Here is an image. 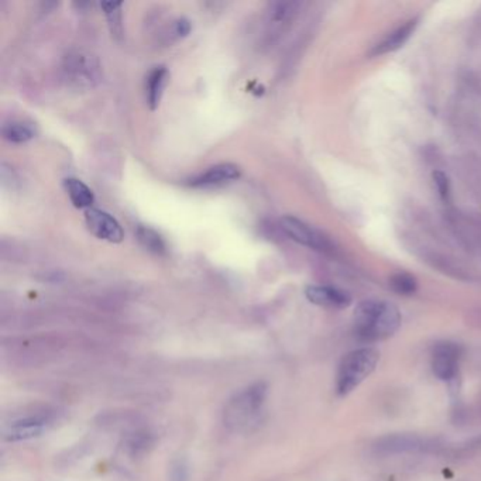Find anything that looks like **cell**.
Segmentation results:
<instances>
[{"mask_svg": "<svg viewBox=\"0 0 481 481\" xmlns=\"http://www.w3.org/2000/svg\"><path fill=\"white\" fill-rule=\"evenodd\" d=\"M399 309L386 300L367 299L354 310V334L360 341L375 343L391 337L401 326Z\"/></svg>", "mask_w": 481, "mask_h": 481, "instance_id": "obj_1", "label": "cell"}, {"mask_svg": "<svg viewBox=\"0 0 481 481\" xmlns=\"http://www.w3.org/2000/svg\"><path fill=\"white\" fill-rule=\"evenodd\" d=\"M379 353L372 347H361L347 353L337 368L336 392L340 396L355 389L377 367Z\"/></svg>", "mask_w": 481, "mask_h": 481, "instance_id": "obj_2", "label": "cell"}, {"mask_svg": "<svg viewBox=\"0 0 481 481\" xmlns=\"http://www.w3.org/2000/svg\"><path fill=\"white\" fill-rule=\"evenodd\" d=\"M267 384L254 382L237 392L224 408V423L231 429H240L250 423L261 410L267 398Z\"/></svg>", "mask_w": 481, "mask_h": 481, "instance_id": "obj_3", "label": "cell"}, {"mask_svg": "<svg viewBox=\"0 0 481 481\" xmlns=\"http://www.w3.org/2000/svg\"><path fill=\"white\" fill-rule=\"evenodd\" d=\"M281 229L289 238L312 250L320 252H331L334 250L333 241L326 234L293 216L282 217Z\"/></svg>", "mask_w": 481, "mask_h": 481, "instance_id": "obj_4", "label": "cell"}, {"mask_svg": "<svg viewBox=\"0 0 481 481\" xmlns=\"http://www.w3.org/2000/svg\"><path fill=\"white\" fill-rule=\"evenodd\" d=\"M461 348L451 341L437 343L432 353V368L439 379L450 381L457 375Z\"/></svg>", "mask_w": 481, "mask_h": 481, "instance_id": "obj_5", "label": "cell"}, {"mask_svg": "<svg viewBox=\"0 0 481 481\" xmlns=\"http://www.w3.org/2000/svg\"><path fill=\"white\" fill-rule=\"evenodd\" d=\"M85 221L90 233L100 240L110 243H120L123 240L121 226L107 212L90 207L85 210Z\"/></svg>", "mask_w": 481, "mask_h": 481, "instance_id": "obj_6", "label": "cell"}, {"mask_svg": "<svg viewBox=\"0 0 481 481\" xmlns=\"http://www.w3.org/2000/svg\"><path fill=\"white\" fill-rule=\"evenodd\" d=\"M63 72H65V76L71 82H75L76 85H87V86L89 85L92 86V83L97 80V76H99L97 65L93 61V58L82 52L69 54L65 58Z\"/></svg>", "mask_w": 481, "mask_h": 481, "instance_id": "obj_7", "label": "cell"}, {"mask_svg": "<svg viewBox=\"0 0 481 481\" xmlns=\"http://www.w3.org/2000/svg\"><path fill=\"white\" fill-rule=\"evenodd\" d=\"M305 295L309 302L329 309H344L351 303V296L346 291L330 285H309Z\"/></svg>", "mask_w": 481, "mask_h": 481, "instance_id": "obj_8", "label": "cell"}, {"mask_svg": "<svg viewBox=\"0 0 481 481\" xmlns=\"http://www.w3.org/2000/svg\"><path fill=\"white\" fill-rule=\"evenodd\" d=\"M49 423H51V419L47 415H35V416L23 418L7 426L4 432V439L8 442H20V440L38 437L47 430Z\"/></svg>", "mask_w": 481, "mask_h": 481, "instance_id": "obj_9", "label": "cell"}, {"mask_svg": "<svg viewBox=\"0 0 481 481\" xmlns=\"http://www.w3.org/2000/svg\"><path fill=\"white\" fill-rule=\"evenodd\" d=\"M432 447L426 439H422L415 434H389L379 439L375 444L377 451L385 454L394 453H410V451H422Z\"/></svg>", "mask_w": 481, "mask_h": 481, "instance_id": "obj_10", "label": "cell"}, {"mask_svg": "<svg viewBox=\"0 0 481 481\" xmlns=\"http://www.w3.org/2000/svg\"><path fill=\"white\" fill-rule=\"evenodd\" d=\"M240 176V168L234 164H217L207 168L205 172L196 175L189 181L190 186L195 188H209L231 182Z\"/></svg>", "mask_w": 481, "mask_h": 481, "instance_id": "obj_11", "label": "cell"}, {"mask_svg": "<svg viewBox=\"0 0 481 481\" xmlns=\"http://www.w3.org/2000/svg\"><path fill=\"white\" fill-rule=\"evenodd\" d=\"M418 23H419V17H413L405 21L403 24L398 25L386 37H384L378 44L374 45V48L371 49V55L378 56V55H384V54L399 49L410 38V35L418 27Z\"/></svg>", "mask_w": 481, "mask_h": 481, "instance_id": "obj_12", "label": "cell"}, {"mask_svg": "<svg viewBox=\"0 0 481 481\" xmlns=\"http://www.w3.org/2000/svg\"><path fill=\"white\" fill-rule=\"evenodd\" d=\"M168 80V69L165 66H155L147 76L145 82V99L151 110L159 104L164 87Z\"/></svg>", "mask_w": 481, "mask_h": 481, "instance_id": "obj_13", "label": "cell"}, {"mask_svg": "<svg viewBox=\"0 0 481 481\" xmlns=\"http://www.w3.org/2000/svg\"><path fill=\"white\" fill-rule=\"evenodd\" d=\"M65 189L75 207L86 209V210L90 209L95 197H93L92 190L82 181L76 178H68L65 179Z\"/></svg>", "mask_w": 481, "mask_h": 481, "instance_id": "obj_14", "label": "cell"}, {"mask_svg": "<svg viewBox=\"0 0 481 481\" xmlns=\"http://www.w3.org/2000/svg\"><path fill=\"white\" fill-rule=\"evenodd\" d=\"M1 134L3 137L14 144H21V142H27L30 141L34 135H35V128L25 121H10L6 123L1 128Z\"/></svg>", "mask_w": 481, "mask_h": 481, "instance_id": "obj_15", "label": "cell"}, {"mask_svg": "<svg viewBox=\"0 0 481 481\" xmlns=\"http://www.w3.org/2000/svg\"><path fill=\"white\" fill-rule=\"evenodd\" d=\"M299 3L296 1H275L269 6L268 10V23L269 24H281L289 20L296 11Z\"/></svg>", "mask_w": 481, "mask_h": 481, "instance_id": "obj_16", "label": "cell"}, {"mask_svg": "<svg viewBox=\"0 0 481 481\" xmlns=\"http://www.w3.org/2000/svg\"><path fill=\"white\" fill-rule=\"evenodd\" d=\"M135 234H137V238L141 243V245L145 247L147 250H150L155 254H161L165 251V243L155 230L145 227V226H138Z\"/></svg>", "mask_w": 481, "mask_h": 481, "instance_id": "obj_17", "label": "cell"}, {"mask_svg": "<svg viewBox=\"0 0 481 481\" xmlns=\"http://www.w3.org/2000/svg\"><path fill=\"white\" fill-rule=\"evenodd\" d=\"M389 286L399 295H412L418 289V281L412 274L399 271L391 275Z\"/></svg>", "mask_w": 481, "mask_h": 481, "instance_id": "obj_18", "label": "cell"}, {"mask_svg": "<svg viewBox=\"0 0 481 481\" xmlns=\"http://www.w3.org/2000/svg\"><path fill=\"white\" fill-rule=\"evenodd\" d=\"M123 6V3H114V1H103L100 3V7L103 8L104 14L107 16L110 25H113L111 31L113 32H118L120 28V7Z\"/></svg>", "mask_w": 481, "mask_h": 481, "instance_id": "obj_19", "label": "cell"}, {"mask_svg": "<svg viewBox=\"0 0 481 481\" xmlns=\"http://www.w3.org/2000/svg\"><path fill=\"white\" fill-rule=\"evenodd\" d=\"M432 176H433V182H434V186L437 189L439 196L444 202L449 200V197H450V182H449L447 175L443 171H434Z\"/></svg>", "mask_w": 481, "mask_h": 481, "instance_id": "obj_20", "label": "cell"}, {"mask_svg": "<svg viewBox=\"0 0 481 481\" xmlns=\"http://www.w3.org/2000/svg\"><path fill=\"white\" fill-rule=\"evenodd\" d=\"M190 31V23L185 18H179L173 23V32L178 35V37H183L186 35L188 32Z\"/></svg>", "mask_w": 481, "mask_h": 481, "instance_id": "obj_21", "label": "cell"}]
</instances>
